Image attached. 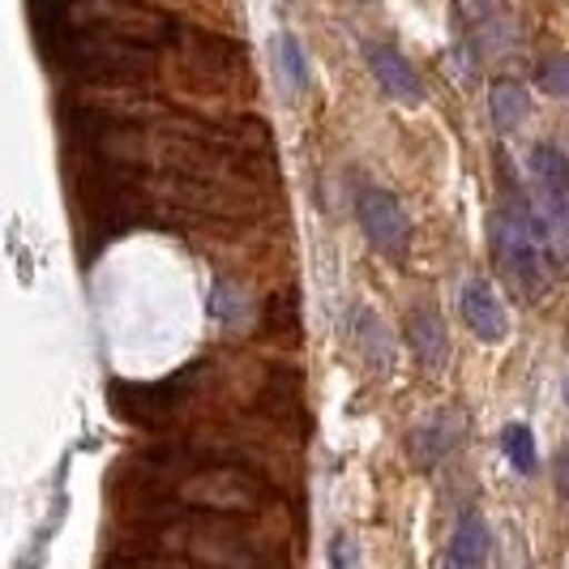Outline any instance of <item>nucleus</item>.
Wrapping results in <instances>:
<instances>
[{
    "label": "nucleus",
    "instance_id": "f257e3e1",
    "mask_svg": "<svg viewBox=\"0 0 569 569\" xmlns=\"http://www.w3.org/2000/svg\"><path fill=\"white\" fill-rule=\"evenodd\" d=\"M27 18L34 39L52 34H116L133 43H168L176 22L146 0H27Z\"/></svg>",
    "mask_w": 569,
    "mask_h": 569
},
{
    "label": "nucleus",
    "instance_id": "f03ea898",
    "mask_svg": "<svg viewBox=\"0 0 569 569\" xmlns=\"http://www.w3.org/2000/svg\"><path fill=\"white\" fill-rule=\"evenodd\" d=\"M34 43L52 73H69L86 86L138 82V78H150L159 64V48L116 39V34H52Z\"/></svg>",
    "mask_w": 569,
    "mask_h": 569
},
{
    "label": "nucleus",
    "instance_id": "7ed1b4c3",
    "mask_svg": "<svg viewBox=\"0 0 569 569\" xmlns=\"http://www.w3.org/2000/svg\"><path fill=\"white\" fill-rule=\"evenodd\" d=\"M543 223L540 214L518 198L506 193L501 206L488 214V249L501 270V279L518 300H540L548 287V253H543Z\"/></svg>",
    "mask_w": 569,
    "mask_h": 569
},
{
    "label": "nucleus",
    "instance_id": "20e7f679",
    "mask_svg": "<svg viewBox=\"0 0 569 569\" xmlns=\"http://www.w3.org/2000/svg\"><path fill=\"white\" fill-rule=\"evenodd\" d=\"M168 476V497L184 510L201 513H249L266 506V485L253 480L240 467H189V471H171V462L159 471Z\"/></svg>",
    "mask_w": 569,
    "mask_h": 569
},
{
    "label": "nucleus",
    "instance_id": "39448f33",
    "mask_svg": "<svg viewBox=\"0 0 569 569\" xmlns=\"http://www.w3.org/2000/svg\"><path fill=\"white\" fill-rule=\"evenodd\" d=\"M198 381V369L171 372L168 381H112V407L120 420L159 428L184 407L189 390Z\"/></svg>",
    "mask_w": 569,
    "mask_h": 569
},
{
    "label": "nucleus",
    "instance_id": "423d86ee",
    "mask_svg": "<svg viewBox=\"0 0 569 569\" xmlns=\"http://www.w3.org/2000/svg\"><path fill=\"white\" fill-rule=\"evenodd\" d=\"M356 219H360V231L377 253L402 257V249L411 244V219H407L402 201L390 189H360Z\"/></svg>",
    "mask_w": 569,
    "mask_h": 569
},
{
    "label": "nucleus",
    "instance_id": "0eeeda50",
    "mask_svg": "<svg viewBox=\"0 0 569 569\" xmlns=\"http://www.w3.org/2000/svg\"><path fill=\"white\" fill-rule=\"evenodd\" d=\"M527 168H531V189H536V201H540V210H536L540 223L548 231H561L569 214V159L552 142H540L531 146Z\"/></svg>",
    "mask_w": 569,
    "mask_h": 569
},
{
    "label": "nucleus",
    "instance_id": "6e6552de",
    "mask_svg": "<svg viewBox=\"0 0 569 569\" xmlns=\"http://www.w3.org/2000/svg\"><path fill=\"white\" fill-rule=\"evenodd\" d=\"M462 428H467V416L458 407H437L432 416H425L420 425L407 432V458L420 471H432L441 458L455 455V446L462 441Z\"/></svg>",
    "mask_w": 569,
    "mask_h": 569
},
{
    "label": "nucleus",
    "instance_id": "1a4fd4ad",
    "mask_svg": "<svg viewBox=\"0 0 569 569\" xmlns=\"http://www.w3.org/2000/svg\"><path fill=\"white\" fill-rule=\"evenodd\" d=\"M365 60H369V73L377 78V86L402 103V108H420L425 103V82H420V73H416V64L402 57L399 48H390V43H369L365 48Z\"/></svg>",
    "mask_w": 569,
    "mask_h": 569
},
{
    "label": "nucleus",
    "instance_id": "9d476101",
    "mask_svg": "<svg viewBox=\"0 0 569 569\" xmlns=\"http://www.w3.org/2000/svg\"><path fill=\"white\" fill-rule=\"evenodd\" d=\"M458 313L467 321V330L480 342H501L510 335V313L497 296V287L488 279H467L462 283V296H458Z\"/></svg>",
    "mask_w": 569,
    "mask_h": 569
},
{
    "label": "nucleus",
    "instance_id": "9b49d317",
    "mask_svg": "<svg viewBox=\"0 0 569 569\" xmlns=\"http://www.w3.org/2000/svg\"><path fill=\"white\" fill-rule=\"evenodd\" d=\"M402 335H407V347H411V356L420 360V369L428 372H441L450 365V330H446V321L437 309H411L407 321H402Z\"/></svg>",
    "mask_w": 569,
    "mask_h": 569
},
{
    "label": "nucleus",
    "instance_id": "f8f14e48",
    "mask_svg": "<svg viewBox=\"0 0 569 569\" xmlns=\"http://www.w3.org/2000/svg\"><path fill=\"white\" fill-rule=\"evenodd\" d=\"M488 566V522L480 513H467L446 543L441 569H485Z\"/></svg>",
    "mask_w": 569,
    "mask_h": 569
},
{
    "label": "nucleus",
    "instance_id": "ddd939ff",
    "mask_svg": "<svg viewBox=\"0 0 569 569\" xmlns=\"http://www.w3.org/2000/svg\"><path fill=\"white\" fill-rule=\"evenodd\" d=\"M488 112H492V124L501 133H518L531 116V94L518 78H497L488 86Z\"/></svg>",
    "mask_w": 569,
    "mask_h": 569
},
{
    "label": "nucleus",
    "instance_id": "4468645a",
    "mask_svg": "<svg viewBox=\"0 0 569 569\" xmlns=\"http://www.w3.org/2000/svg\"><path fill=\"white\" fill-rule=\"evenodd\" d=\"M351 335H356L360 356L369 360V369H377V372L395 369V342H390V330H386V321L372 313V309H356V317H351Z\"/></svg>",
    "mask_w": 569,
    "mask_h": 569
},
{
    "label": "nucleus",
    "instance_id": "2eb2a0df",
    "mask_svg": "<svg viewBox=\"0 0 569 569\" xmlns=\"http://www.w3.org/2000/svg\"><path fill=\"white\" fill-rule=\"evenodd\" d=\"M501 455L518 476H536L540 455H536V432L527 425H506L501 428Z\"/></svg>",
    "mask_w": 569,
    "mask_h": 569
},
{
    "label": "nucleus",
    "instance_id": "dca6fc26",
    "mask_svg": "<svg viewBox=\"0 0 569 569\" xmlns=\"http://www.w3.org/2000/svg\"><path fill=\"white\" fill-rule=\"evenodd\" d=\"M279 69H283L291 90H305L309 86V57H305V48H300V39L291 30L279 34Z\"/></svg>",
    "mask_w": 569,
    "mask_h": 569
},
{
    "label": "nucleus",
    "instance_id": "f3484780",
    "mask_svg": "<svg viewBox=\"0 0 569 569\" xmlns=\"http://www.w3.org/2000/svg\"><path fill=\"white\" fill-rule=\"evenodd\" d=\"M210 317H219V321H240V317H244V296L231 283H214V291H210Z\"/></svg>",
    "mask_w": 569,
    "mask_h": 569
},
{
    "label": "nucleus",
    "instance_id": "a211bd4d",
    "mask_svg": "<svg viewBox=\"0 0 569 569\" xmlns=\"http://www.w3.org/2000/svg\"><path fill=\"white\" fill-rule=\"evenodd\" d=\"M540 90H548L552 99H569V57H552L540 64Z\"/></svg>",
    "mask_w": 569,
    "mask_h": 569
},
{
    "label": "nucleus",
    "instance_id": "6ab92c4d",
    "mask_svg": "<svg viewBox=\"0 0 569 569\" xmlns=\"http://www.w3.org/2000/svg\"><path fill=\"white\" fill-rule=\"evenodd\" d=\"M330 569H360V548H356L351 536H342V531L330 540Z\"/></svg>",
    "mask_w": 569,
    "mask_h": 569
},
{
    "label": "nucleus",
    "instance_id": "aec40b11",
    "mask_svg": "<svg viewBox=\"0 0 569 569\" xmlns=\"http://www.w3.org/2000/svg\"><path fill=\"white\" fill-rule=\"evenodd\" d=\"M552 485L561 492V501H569V446H561V450L552 455Z\"/></svg>",
    "mask_w": 569,
    "mask_h": 569
},
{
    "label": "nucleus",
    "instance_id": "412c9836",
    "mask_svg": "<svg viewBox=\"0 0 569 569\" xmlns=\"http://www.w3.org/2000/svg\"><path fill=\"white\" fill-rule=\"evenodd\" d=\"M561 240H566V257H569V214H566V223H561Z\"/></svg>",
    "mask_w": 569,
    "mask_h": 569
},
{
    "label": "nucleus",
    "instance_id": "4be33fe9",
    "mask_svg": "<svg viewBox=\"0 0 569 569\" xmlns=\"http://www.w3.org/2000/svg\"><path fill=\"white\" fill-rule=\"evenodd\" d=\"M566 402H569V377H566Z\"/></svg>",
    "mask_w": 569,
    "mask_h": 569
}]
</instances>
